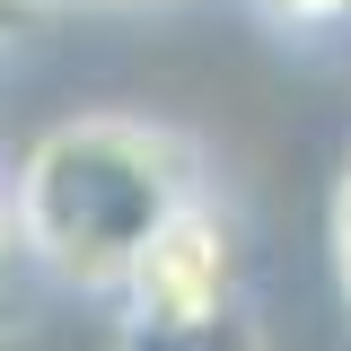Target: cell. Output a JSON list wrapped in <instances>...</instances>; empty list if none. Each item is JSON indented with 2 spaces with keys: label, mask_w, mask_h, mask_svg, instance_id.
<instances>
[{
  "label": "cell",
  "mask_w": 351,
  "mask_h": 351,
  "mask_svg": "<svg viewBox=\"0 0 351 351\" xmlns=\"http://www.w3.org/2000/svg\"><path fill=\"white\" fill-rule=\"evenodd\" d=\"M263 18H281V27H343L351 0H255Z\"/></svg>",
  "instance_id": "3"
},
{
  "label": "cell",
  "mask_w": 351,
  "mask_h": 351,
  "mask_svg": "<svg viewBox=\"0 0 351 351\" xmlns=\"http://www.w3.org/2000/svg\"><path fill=\"white\" fill-rule=\"evenodd\" d=\"M132 290V325L141 334H193L237 316V228L193 193L158 219V237L141 246V263L123 272Z\"/></svg>",
  "instance_id": "2"
},
{
  "label": "cell",
  "mask_w": 351,
  "mask_h": 351,
  "mask_svg": "<svg viewBox=\"0 0 351 351\" xmlns=\"http://www.w3.org/2000/svg\"><path fill=\"white\" fill-rule=\"evenodd\" d=\"M334 272H343V299H351V158H343V184H334Z\"/></svg>",
  "instance_id": "4"
},
{
  "label": "cell",
  "mask_w": 351,
  "mask_h": 351,
  "mask_svg": "<svg viewBox=\"0 0 351 351\" xmlns=\"http://www.w3.org/2000/svg\"><path fill=\"white\" fill-rule=\"evenodd\" d=\"M193 202V158L158 123L88 114L44 132V149L18 176V246L62 272L71 290H123L158 219Z\"/></svg>",
  "instance_id": "1"
},
{
  "label": "cell",
  "mask_w": 351,
  "mask_h": 351,
  "mask_svg": "<svg viewBox=\"0 0 351 351\" xmlns=\"http://www.w3.org/2000/svg\"><path fill=\"white\" fill-rule=\"evenodd\" d=\"M18 255V193H9V184H0V263Z\"/></svg>",
  "instance_id": "5"
}]
</instances>
